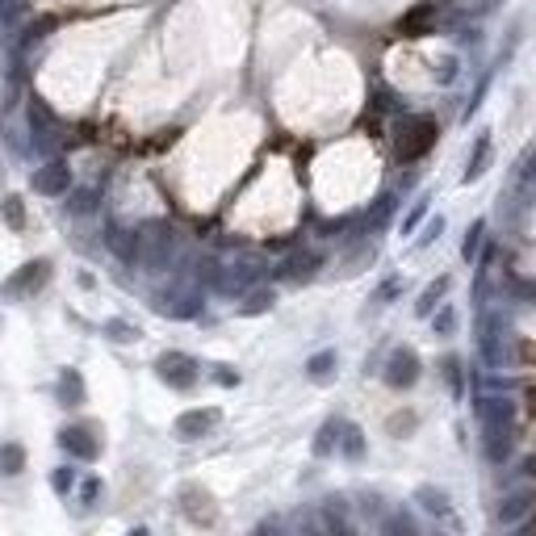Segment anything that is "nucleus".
I'll return each mask as SVG.
<instances>
[{"mask_svg": "<svg viewBox=\"0 0 536 536\" xmlns=\"http://www.w3.org/2000/svg\"><path fill=\"white\" fill-rule=\"evenodd\" d=\"M159 373H164V381H172V386H189L193 381V365L185 357H177V352H168V357L159 360Z\"/></svg>", "mask_w": 536, "mask_h": 536, "instance_id": "7ed1b4c3", "label": "nucleus"}, {"mask_svg": "<svg viewBox=\"0 0 536 536\" xmlns=\"http://www.w3.org/2000/svg\"><path fill=\"white\" fill-rule=\"evenodd\" d=\"M477 235H482V222H474V227H469V235H466V256H474V252H477Z\"/></svg>", "mask_w": 536, "mask_h": 536, "instance_id": "f8f14e48", "label": "nucleus"}, {"mask_svg": "<svg viewBox=\"0 0 536 536\" xmlns=\"http://www.w3.org/2000/svg\"><path fill=\"white\" fill-rule=\"evenodd\" d=\"M9 219H13V222H21V206H17V198H9Z\"/></svg>", "mask_w": 536, "mask_h": 536, "instance_id": "dca6fc26", "label": "nucleus"}, {"mask_svg": "<svg viewBox=\"0 0 536 536\" xmlns=\"http://www.w3.org/2000/svg\"><path fill=\"white\" fill-rule=\"evenodd\" d=\"M487 427H516V402H511V398H490Z\"/></svg>", "mask_w": 536, "mask_h": 536, "instance_id": "20e7f679", "label": "nucleus"}, {"mask_svg": "<svg viewBox=\"0 0 536 536\" xmlns=\"http://www.w3.org/2000/svg\"><path fill=\"white\" fill-rule=\"evenodd\" d=\"M419 503H423L427 511H436V516H445V520H448V498L440 495V490H432V487L419 490Z\"/></svg>", "mask_w": 536, "mask_h": 536, "instance_id": "9d476101", "label": "nucleus"}, {"mask_svg": "<svg viewBox=\"0 0 536 536\" xmlns=\"http://www.w3.org/2000/svg\"><path fill=\"white\" fill-rule=\"evenodd\" d=\"M415 378H419V360H415V352H411V348H398L394 357H390L386 381H390V386H398V390H407V386H415Z\"/></svg>", "mask_w": 536, "mask_h": 536, "instance_id": "f03ea898", "label": "nucleus"}, {"mask_svg": "<svg viewBox=\"0 0 536 536\" xmlns=\"http://www.w3.org/2000/svg\"><path fill=\"white\" fill-rule=\"evenodd\" d=\"M34 185H38L42 193H63V189H68V168L50 164L47 172H38V177H34Z\"/></svg>", "mask_w": 536, "mask_h": 536, "instance_id": "0eeeda50", "label": "nucleus"}, {"mask_svg": "<svg viewBox=\"0 0 536 536\" xmlns=\"http://www.w3.org/2000/svg\"><path fill=\"white\" fill-rule=\"evenodd\" d=\"M63 445L71 448V453H80V457H92L97 453V445L89 440V432H80V427H71V432H63Z\"/></svg>", "mask_w": 536, "mask_h": 536, "instance_id": "6e6552de", "label": "nucleus"}, {"mask_svg": "<svg viewBox=\"0 0 536 536\" xmlns=\"http://www.w3.org/2000/svg\"><path fill=\"white\" fill-rule=\"evenodd\" d=\"M436 327H440V331H453V315H448V310L436 318Z\"/></svg>", "mask_w": 536, "mask_h": 536, "instance_id": "2eb2a0df", "label": "nucleus"}, {"mask_svg": "<svg viewBox=\"0 0 536 536\" xmlns=\"http://www.w3.org/2000/svg\"><path fill=\"white\" fill-rule=\"evenodd\" d=\"M327 369H331V357H315V360H310V373H315V378H327Z\"/></svg>", "mask_w": 536, "mask_h": 536, "instance_id": "ddd939ff", "label": "nucleus"}, {"mask_svg": "<svg viewBox=\"0 0 536 536\" xmlns=\"http://www.w3.org/2000/svg\"><path fill=\"white\" fill-rule=\"evenodd\" d=\"M445 369H448V381L461 390V365H457V360H445Z\"/></svg>", "mask_w": 536, "mask_h": 536, "instance_id": "4468645a", "label": "nucleus"}, {"mask_svg": "<svg viewBox=\"0 0 536 536\" xmlns=\"http://www.w3.org/2000/svg\"><path fill=\"white\" fill-rule=\"evenodd\" d=\"M219 423V411H189V415H180V436H201L209 427Z\"/></svg>", "mask_w": 536, "mask_h": 536, "instance_id": "39448f33", "label": "nucleus"}, {"mask_svg": "<svg viewBox=\"0 0 536 536\" xmlns=\"http://www.w3.org/2000/svg\"><path fill=\"white\" fill-rule=\"evenodd\" d=\"M532 168H536V164H532Z\"/></svg>", "mask_w": 536, "mask_h": 536, "instance_id": "f3484780", "label": "nucleus"}, {"mask_svg": "<svg viewBox=\"0 0 536 536\" xmlns=\"http://www.w3.org/2000/svg\"><path fill=\"white\" fill-rule=\"evenodd\" d=\"M445 289H448V281H445V277H440V281H436V285L427 289V298H423V302H419V315H432V306H436V298H440V294H445Z\"/></svg>", "mask_w": 536, "mask_h": 536, "instance_id": "9b49d317", "label": "nucleus"}, {"mask_svg": "<svg viewBox=\"0 0 536 536\" xmlns=\"http://www.w3.org/2000/svg\"><path fill=\"white\" fill-rule=\"evenodd\" d=\"M487 432H490L487 457L490 461H507V457H511V445H516V440H511V432H516V427H487Z\"/></svg>", "mask_w": 536, "mask_h": 536, "instance_id": "423d86ee", "label": "nucleus"}, {"mask_svg": "<svg viewBox=\"0 0 536 536\" xmlns=\"http://www.w3.org/2000/svg\"><path fill=\"white\" fill-rule=\"evenodd\" d=\"M487 155H490V139H477L474 159H469V168H466V180H477V177H482V168H487Z\"/></svg>", "mask_w": 536, "mask_h": 536, "instance_id": "1a4fd4ad", "label": "nucleus"}, {"mask_svg": "<svg viewBox=\"0 0 536 536\" xmlns=\"http://www.w3.org/2000/svg\"><path fill=\"white\" fill-rule=\"evenodd\" d=\"M436 143V122L432 118H411L398 134V159H419L427 147Z\"/></svg>", "mask_w": 536, "mask_h": 536, "instance_id": "f257e3e1", "label": "nucleus"}]
</instances>
